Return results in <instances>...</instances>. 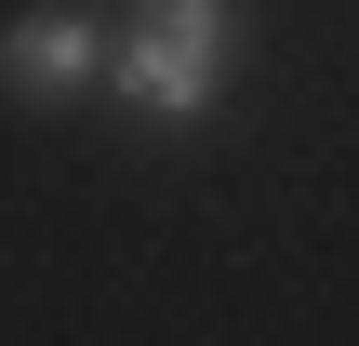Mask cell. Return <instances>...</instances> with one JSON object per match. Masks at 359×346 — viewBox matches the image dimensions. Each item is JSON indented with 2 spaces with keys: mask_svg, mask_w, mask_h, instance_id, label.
Masks as SVG:
<instances>
[{
  "mask_svg": "<svg viewBox=\"0 0 359 346\" xmlns=\"http://www.w3.org/2000/svg\"><path fill=\"white\" fill-rule=\"evenodd\" d=\"M226 67H240V0H147L133 40L107 53V80H120L147 120H200V107L226 93Z\"/></svg>",
  "mask_w": 359,
  "mask_h": 346,
  "instance_id": "6da1fadb",
  "label": "cell"
},
{
  "mask_svg": "<svg viewBox=\"0 0 359 346\" xmlns=\"http://www.w3.org/2000/svg\"><path fill=\"white\" fill-rule=\"evenodd\" d=\"M93 67H107V40H93L80 13H27V27H0V93H27V107H67Z\"/></svg>",
  "mask_w": 359,
  "mask_h": 346,
  "instance_id": "7a4b0ae2",
  "label": "cell"
}]
</instances>
